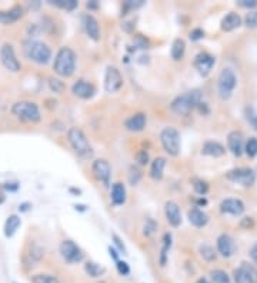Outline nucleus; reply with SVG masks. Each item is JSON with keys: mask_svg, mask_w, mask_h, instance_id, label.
<instances>
[{"mask_svg": "<svg viewBox=\"0 0 257 283\" xmlns=\"http://www.w3.org/2000/svg\"><path fill=\"white\" fill-rule=\"evenodd\" d=\"M197 283H210V282H209L207 279H204V277H202V279H199V280H197Z\"/></svg>", "mask_w": 257, "mask_h": 283, "instance_id": "nucleus-51", "label": "nucleus"}, {"mask_svg": "<svg viewBox=\"0 0 257 283\" xmlns=\"http://www.w3.org/2000/svg\"><path fill=\"white\" fill-rule=\"evenodd\" d=\"M187 217H189L190 223L193 225V226H196V228H203L207 225L209 222V216L204 213L203 210H200V209H191L189 210V213H187Z\"/></svg>", "mask_w": 257, "mask_h": 283, "instance_id": "nucleus-24", "label": "nucleus"}, {"mask_svg": "<svg viewBox=\"0 0 257 283\" xmlns=\"http://www.w3.org/2000/svg\"><path fill=\"white\" fill-rule=\"evenodd\" d=\"M217 250H219V253L223 258L233 256L236 252V245L233 237L230 235H226V233L220 235L219 239H217Z\"/></svg>", "mask_w": 257, "mask_h": 283, "instance_id": "nucleus-18", "label": "nucleus"}, {"mask_svg": "<svg viewBox=\"0 0 257 283\" xmlns=\"http://www.w3.org/2000/svg\"><path fill=\"white\" fill-rule=\"evenodd\" d=\"M244 150H246L247 156H250V158H254V156L257 154V139L250 138L249 140L246 142V145H244Z\"/></svg>", "mask_w": 257, "mask_h": 283, "instance_id": "nucleus-35", "label": "nucleus"}, {"mask_svg": "<svg viewBox=\"0 0 257 283\" xmlns=\"http://www.w3.org/2000/svg\"><path fill=\"white\" fill-rule=\"evenodd\" d=\"M193 189L196 192L197 195H206L207 192H209V184L207 182H204V180H200V179H196L195 182H193Z\"/></svg>", "mask_w": 257, "mask_h": 283, "instance_id": "nucleus-36", "label": "nucleus"}, {"mask_svg": "<svg viewBox=\"0 0 257 283\" xmlns=\"http://www.w3.org/2000/svg\"><path fill=\"white\" fill-rule=\"evenodd\" d=\"M200 255H202V258L204 260H207V262H212V260L216 259V252H214V249H213L210 245H202L200 246Z\"/></svg>", "mask_w": 257, "mask_h": 283, "instance_id": "nucleus-34", "label": "nucleus"}, {"mask_svg": "<svg viewBox=\"0 0 257 283\" xmlns=\"http://www.w3.org/2000/svg\"><path fill=\"white\" fill-rule=\"evenodd\" d=\"M72 92H73L75 96L80 98V99H90L96 93V87L91 83H89V82L80 79V80L75 82V84L72 86Z\"/></svg>", "mask_w": 257, "mask_h": 283, "instance_id": "nucleus-16", "label": "nucleus"}, {"mask_svg": "<svg viewBox=\"0 0 257 283\" xmlns=\"http://www.w3.org/2000/svg\"><path fill=\"white\" fill-rule=\"evenodd\" d=\"M137 162H139V165H142V166H144V165H147L149 163V153L146 152V150H142V152H139L136 156Z\"/></svg>", "mask_w": 257, "mask_h": 283, "instance_id": "nucleus-43", "label": "nucleus"}, {"mask_svg": "<svg viewBox=\"0 0 257 283\" xmlns=\"http://www.w3.org/2000/svg\"><path fill=\"white\" fill-rule=\"evenodd\" d=\"M240 24H242V17L237 15V13H233V12H232V13H229V15L223 17L220 27H221V30L232 32L235 30V29H237Z\"/></svg>", "mask_w": 257, "mask_h": 283, "instance_id": "nucleus-25", "label": "nucleus"}, {"mask_svg": "<svg viewBox=\"0 0 257 283\" xmlns=\"http://www.w3.org/2000/svg\"><path fill=\"white\" fill-rule=\"evenodd\" d=\"M236 283H257V269L249 263H242V266L235 272Z\"/></svg>", "mask_w": 257, "mask_h": 283, "instance_id": "nucleus-13", "label": "nucleus"}, {"mask_svg": "<svg viewBox=\"0 0 257 283\" xmlns=\"http://www.w3.org/2000/svg\"><path fill=\"white\" fill-rule=\"evenodd\" d=\"M22 221L17 214H10L8 217V221L5 222V236L12 237L15 235L17 229L20 228Z\"/></svg>", "mask_w": 257, "mask_h": 283, "instance_id": "nucleus-28", "label": "nucleus"}, {"mask_svg": "<svg viewBox=\"0 0 257 283\" xmlns=\"http://www.w3.org/2000/svg\"><path fill=\"white\" fill-rule=\"evenodd\" d=\"M0 61H2V65L9 70V72H19V70L22 69V65H20V61L17 60V57H16V53H15V49L12 45H9V43H5V45H2L0 47Z\"/></svg>", "mask_w": 257, "mask_h": 283, "instance_id": "nucleus-10", "label": "nucleus"}, {"mask_svg": "<svg viewBox=\"0 0 257 283\" xmlns=\"http://www.w3.org/2000/svg\"><path fill=\"white\" fill-rule=\"evenodd\" d=\"M76 53L70 47H60L54 56L53 70L56 75L61 77H70L76 70Z\"/></svg>", "mask_w": 257, "mask_h": 283, "instance_id": "nucleus-2", "label": "nucleus"}, {"mask_svg": "<svg viewBox=\"0 0 257 283\" xmlns=\"http://www.w3.org/2000/svg\"><path fill=\"white\" fill-rule=\"evenodd\" d=\"M27 206H29V203H23L22 206L19 207V209H20L22 212H26V210H27Z\"/></svg>", "mask_w": 257, "mask_h": 283, "instance_id": "nucleus-50", "label": "nucleus"}, {"mask_svg": "<svg viewBox=\"0 0 257 283\" xmlns=\"http://www.w3.org/2000/svg\"><path fill=\"white\" fill-rule=\"evenodd\" d=\"M113 240H114V243L117 245V247L120 249L121 252L126 253V247H124V245H123V242H121V240H120V237L117 236V235H113Z\"/></svg>", "mask_w": 257, "mask_h": 283, "instance_id": "nucleus-46", "label": "nucleus"}, {"mask_svg": "<svg viewBox=\"0 0 257 283\" xmlns=\"http://www.w3.org/2000/svg\"><path fill=\"white\" fill-rule=\"evenodd\" d=\"M165 214H166V221L170 226L179 228L182 225V212L179 205L173 200H167L165 203Z\"/></svg>", "mask_w": 257, "mask_h": 283, "instance_id": "nucleus-14", "label": "nucleus"}, {"mask_svg": "<svg viewBox=\"0 0 257 283\" xmlns=\"http://www.w3.org/2000/svg\"><path fill=\"white\" fill-rule=\"evenodd\" d=\"M239 5L242 8H256L257 2L256 0H239Z\"/></svg>", "mask_w": 257, "mask_h": 283, "instance_id": "nucleus-44", "label": "nucleus"}, {"mask_svg": "<svg viewBox=\"0 0 257 283\" xmlns=\"http://www.w3.org/2000/svg\"><path fill=\"white\" fill-rule=\"evenodd\" d=\"M50 5H54L57 8L72 12L79 6V2H76V0H53V2H50Z\"/></svg>", "mask_w": 257, "mask_h": 283, "instance_id": "nucleus-33", "label": "nucleus"}, {"mask_svg": "<svg viewBox=\"0 0 257 283\" xmlns=\"http://www.w3.org/2000/svg\"><path fill=\"white\" fill-rule=\"evenodd\" d=\"M146 123H147V116H146V113L139 112V113H135V115L130 116L128 119H126L124 126L130 132H142L146 128Z\"/></svg>", "mask_w": 257, "mask_h": 283, "instance_id": "nucleus-21", "label": "nucleus"}, {"mask_svg": "<svg viewBox=\"0 0 257 283\" xmlns=\"http://www.w3.org/2000/svg\"><path fill=\"white\" fill-rule=\"evenodd\" d=\"M250 123H251L253 128L257 130V116H250Z\"/></svg>", "mask_w": 257, "mask_h": 283, "instance_id": "nucleus-49", "label": "nucleus"}, {"mask_svg": "<svg viewBox=\"0 0 257 283\" xmlns=\"http://www.w3.org/2000/svg\"><path fill=\"white\" fill-rule=\"evenodd\" d=\"M60 255L70 265H75L83 260V252L79 246L76 245L73 240H63L60 243Z\"/></svg>", "mask_w": 257, "mask_h": 283, "instance_id": "nucleus-9", "label": "nucleus"}, {"mask_svg": "<svg viewBox=\"0 0 257 283\" xmlns=\"http://www.w3.org/2000/svg\"><path fill=\"white\" fill-rule=\"evenodd\" d=\"M202 153L206 156H213V158H220L226 153V149L224 146L219 143V142H214V140H207L202 147Z\"/></svg>", "mask_w": 257, "mask_h": 283, "instance_id": "nucleus-23", "label": "nucleus"}, {"mask_svg": "<svg viewBox=\"0 0 257 283\" xmlns=\"http://www.w3.org/2000/svg\"><path fill=\"white\" fill-rule=\"evenodd\" d=\"M160 143L166 153L170 156H177L180 153V133L173 126H167L160 132Z\"/></svg>", "mask_w": 257, "mask_h": 283, "instance_id": "nucleus-6", "label": "nucleus"}, {"mask_svg": "<svg viewBox=\"0 0 257 283\" xmlns=\"http://www.w3.org/2000/svg\"><path fill=\"white\" fill-rule=\"evenodd\" d=\"M157 230V225H156V222L153 221V219H147L146 221V223H144L143 226V235L144 236H153L154 235V232Z\"/></svg>", "mask_w": 257, "mask_h": 283, "instance_id": "nucleus-37", "label": "nucleus"}, {"mask_svg": "<svg viewBox=\"0 0 257 283\" xmlns=\"http://www.w3.org/2000/svg\"><path fill=\"white\" fill-rule=\"evenodd\" d=\"M68 140L70 146H72V149L79 156H82V158H90L91 154H93L90 142H89V139L86 138V135H84L82 129H79V128H70L68 132Z\"/></svg>", "mask_w": 257, "mask_h": 283, "instance_id": "nucleus-5", "label": "nucleus"}, {"mask_svg": "<svg viewBox=\"0 0 257 283\" xmlns=\"http://www.w3.org/2000/svg\"><path fill=\"white\" fill-rule=\"evenodd\" d=\"M184 52H186V42L180 38L174 39L173 45H172V50H170L172 59L173 60H180L184 56Z\"/></svg>", "mask_w": 257, "mask_h": 283, "instance_id": "nucleus-29", "label": "nucleus"}, {"mask_svg": "<svg viewBox=\"0 0 257 283\" xmlns=\"http://www.w3.org/2000/svg\"><path fill=\"white\" fill-rule=\"evenodd\" d=\"M84 270H86V273L90 276V277H99V276H102L106 272L105 268H102L96 262H87L84 265Z\"/></svg>", "mask_w": 257, "mask_h": 283, "instance_id": "nucleus-31", "label": "nucleus"}, {"mask_svg": "<svg viewBox=\"0 0 257 283\" xmlns=\"http://www.w3.org/2000/svg\"><path fill=\"white\" fill-rule=\"evenodd\" d=\"M23 50L29 60L35 61L38 65H47L52 59V49L39 40H27L24 43Z\"/></svg>", "mask_w": 257, "mask_h": 283, "instance_id": "nucleus-3", "label": "nucleus"}, {"mask_svg": "<svg viewBox=\"0 0 257 283\" xmlns=\"http://www.w3.org/2000/svg\"><path fill=\"white\" fill-rule=\"evenodd\" d=\"M210 279L212 283H230V277L227 275L224 270L221 269H216L210 273Z\"/></svg>", "mask_w": 257, "mask_h": 283, "instance_id": "nucleus-32", "label": "nucleus"}, {"mask_svg": "<svg viewBox=\"0 0 257 283\" xmlns=\"http://www.w3.org/2000/svg\"><path fill=\"white\" fill-rule=\"evenodd\" d=\"M250 256H251V259L254 260V262L257 263V243L251 247V250H250Z\"/></svg>", "mask_w": 257, "mask_h": 283, "instance_id": "nucleus-47", "label": "nucleus"}, {"mask_svg": "<svg viewBox=\"0 0 257 283\" xmlns=\"http://www.w3.org/2000/svg\"><path fill=\"white\" fill-rule=\"evenodd\" d=\"M140 179H142V173H140V170L135 166H132L130 170H128V182L130 184H133V186H136L139 182H140Z\"/></svg>", "mask_w": 257, "mask_h": 283, "instance_id": "nucleus-38", "label": "nucleus"}, {"mask_svg": "<svg viewBox=\"0 0 257 283\" xmlns=\"http://www.w3.org/2000/svg\"><path fill=\"white\" fill-rule=\"evenodd\" d=\"M200 105H202V92L195 89L174 98L173 102L170 103V109L176 115L187 116L191 113L193 109H196Z\"/></svg>", "mask_w": 257, "mask_h": 283, "instance_id": "nucleus-1", "label": "nucleus"}, {"mask_svg": "<svg viewBox=\"0 0 257 283\" xmlns=\"http://www.w3.org/2000/svg\"><path fill=\"white\" fill-rule=\"evenodd\" d=\"M170 247H172V235L166 233L163 237V247H162V252H160V265L162 266H166L167 253L170 250Z\"/></svg>", "mask_w": 257, "mask_h": 283, "instance_id": "nucleus-30", "label": "nucleus"}, {"mask_svg": "<svg viewBox=\"0 0 257 283\" xmlns=\"http://www.w3.org/2000/svg\"><path fill=\"white\" fill-rule=\"evenodd\" d=\"M33 283H60L57 277L52 275H36L33 276Z\"/></svg>", "mask_w": 257, "mask_h": 283, "instance_id": "nucleus-39", "label": "nucleus"}, {"mask_svg": "<svg viewBox=\"0 0 257 283\" xmlns=\"http://www.w3.org/2000/svg\"><path fill=\"white\" fill-rule=\"evenodd\" d=\"M227 145L229 149L232 150V153L235 156H242L243 150H244V138H243L242 132H230L229 136H227Z\"/></svg>", "mask_w": 257, "mask_h": 283, "instance_id": "nucleus-17", "label": "nucleus"}, {"mask_svg": "<svg viewBox=\"0 0 257 283\" xmlns=\"http://www.w3.org/2000/svg\"><path fill=\"white\" fill-rule=\"evenodd\" d=\"M204 36V32L200 30V29H196V30H193L190 33V39H193V40H199V39H202Z\"/></svg>", "mask_w": 257, "mask_h": 283, "instance_id": "nucleus-45", "label": "nucleus"}, {"mask_svg": "<svg viewBox=\"0 0 257 283\" xmlns=\"http://www.w3.org/2000/svg\"><path fill=\"white\" fill-rule=\"evenodd\" d=\"M23 16V8L16 5L12 9L9 10H5V12H0V23L3 24H12L17 22L19 19H22Z\"/></svg>", "mask_w": 257, "mask_h": 283, "instance_id": "nucleus-22", "label": "nucleus"}, {"mask_svg": "<svg viewBox=\"0 0 257 283\" xmlns=\"http://www.w3.org/2000/svg\"><path fill=\"white\" fill-rule=\"evenodd\" d=\"M12 115L15 116L16 119L26 123H38L42 119L38 105L29 100H22V102L15 103L12 106Z\"/></svg>", "mask_w": 257, "mask_h": 283, "instance_id": "nucleus-4", "label": "nucleus"}, {"mask_svg": "<svg viewBox=\"0 0 257 283\" xmlns=\"http://www.w3.org/2000/svg\"><path fill=\"white\" fill-rule=\"evenodd\" d=\"M226 179L237 184H242L244 187H249V186H253L256 182V173L250 168L233 169V170L227 172Z\"/></svg>", "mask_w": 257, "mask_h": 283, "instance_id": "nucleus-8", "label": "nucleus"}, {"mask_svg": "<svg viewBox=\"0 0 257 283\" xmlns=\"http://www.w3.org/2000/svg\"><path fill=\"white\" fill-rule=\"evenodd\" d=\"M123 86V76L120 70L114 66H109L105 73V90L107 93L119 92Z\"/></svg>", "mask_w": 257, "mask_h": 283, "instance_id": "nucleus-11", "label": "nucleus"}, {"mask_svg": "<svg viewBox=\"0 0 257 283\" xmlns=\"http://www.w3.org/2000/svg\"><path fill=\"white\" fill-rule=\"evenodd\" d=\"M49 84H50V89L54 93H61L65 90V83L61 80H59V79H50Z\"/></svg>", "mask_w": 257, "mask_h": 283, "instance_id": "nucleus-40", "label": "nucleus"}, {"mask_svg": "<svg viewBox=\"0 0 257 283\" xmlns=\"http://www.w3.org/2000/svg\"><path fill=\"white\" fill-rule=\"evenodd\" d=\"M236 84H237V77H236L235 72L229 68L221 69L219 77H217V92H219L220 98L223 100L230 99Z\"/></svg>", "mask_w": 257, "mask_h": 283, "instance_id": "nucleus-7", "label": "nucleus"}, {"mask_svg": "<svg viewBox=\"0 0 257 283\" xmlns=\"http://www.w3.org/2000/svg\"><path fill=\"white\" fill-rule=\"evenodd\" d=\"M214 57H213L212 54L209 53H199L195 57V68L196 70L202 75V76H207L209 73H210V70L213 69V66H214Z\"/></svg>", "mask_w": 257, "mask_h": 283, "instance_id": "nucleus-15", "label": "nucleus"}, {"mask_svg": "<svg viewBox=\"0 0 257 283\" xmlns=\"http://www.w3.org/2000/svg\"><path fill=\"white\" fill-rule=\"evenodd\" d=\"M220 212L221 213L240 216L244 212V205L239 199H224L220 203Z\"/></svg>", "mask_w": 257, "mask_h": 283, "instance_id": "nucleus-19", "label": "nucleus"}, {"mask_svg": "<svg viewBox=\"0 0 257 283\" xmlns=\"http://www.w3.org/2000/svg\"><path fill=\"white\" fill-rule=\"evenodd\" d=\"M126 195L127 193H126V187L123 183L117 182L112 186V202L114 205H117V206L123 205L126 202Z\"/></svg>", "mask_w": 257, "mask_h": 283, "instance_id": "nucleus-27", "label": "nucleus"}, {"mask_svg": "<svg viewBox=\"0 0 257 283\" xmlns=\"http://www.w3.org/2000/svg\"><path fill=\"white\" fill-rule=\"evenodd\" d=\"M117 263V270H119V273L123 276H127L128 273H130V268H128V265L126 263V262H121V260H119V262H116Z\"/></svg>", "mask_w": 257, "mask_h": 283, "instance_id": "nucleus-42", "label": "nucleus"}, {"mask_svg": "<svg viewBox=\"0 0 257 283\" xmlns=\"http://www.w3.org/2000/svg\"><path fill=\"white\" fill-rule=\"evenodd\" d=\"M109 252H110V256L113 258L116 262H119V256H117V252H116V249H113V247H109Z\"/></svg>", "mask_w": 257, "mask_h": 283, "instance_id": "nucleus-48", "label": "nucleus"}, {"mask_svg": "<svg viewBox=\"0 0 257 283\" xmlns=\"http://www.w3.org/2000/svg\"><path fill=\"white\" fill-rule=\"evenodd\" d=\"M83 24H84V30L87 33V36L94 40V42H99L100 40V24H99L98 19L94 16L91 15H86L83 17Z\"/></svg>", "mask_w": 257, "mask_h": 283, "instance_id": "nucleus-20", "label": "nucleus"}, {"mask_svg": "<svg viewBox=\"0 0 257 283\" xmlns=\"http://www.w3.org/2000/svg\"><path fill=\"white\" fill-rule=\"evenodd\" d=\"M165 168H166V159L165 158H156L151 162L150 166V177L154 180H162L163 179V173H165Z\"/></svg>", "mask_w": 257, "mask_h": 283, "instance_id": "nucleus-26", "label": "nucleus"}, {"mask_svg": "<svg viewBox=\"0 0 257 283\" xmlns=\"http://www.w3.org/2000/svg\"><path fill=\"white\" fill-rule=\"evenodd\" d=\"M91 173L93 176L96 177V180H99L100 183H103L105 186L110 184V177H112V168L109 165V162L105 159H98L93 162L91 165Z\"/></svg>", "mask_w": 257, "mask_h": 283, "instance_id": "nucleus-12", "label": "nucleus"}, {"mask_svg": "<svg viewBox=\"0 0 257 283\" xmlns=\"http://www.w3.org/2000/svg\"><path fill=\"white\" fill-rule=\"evenodd\" d=\"M246 24L249 27H257V12H249L246 15V19H244Z\"/></svg>", "mask_w": 257, "mask_h": 283, "instance_id": "nucleus-41", "label": "nucleus"}]
</instances>
